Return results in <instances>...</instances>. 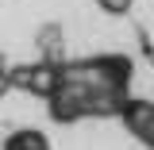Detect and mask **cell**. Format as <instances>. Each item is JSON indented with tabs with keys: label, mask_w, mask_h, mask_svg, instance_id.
I'll use <instances>...</instances> for the list:
<instances>
[{
	"label": "cell",
	"mask_w": 154,
	"mask_h": 150,
	"mask_svg": "<svg viewBox=\"0 0 154 150\" xmlns=\"http://www.w3.org/2000/svg\"><path fill=\"white\" fill-rule=\"evenodd\" d=\"M4 150H46V142H42V135L38 131H19L8 139V146Z\"/></svg>",
	"instance_id": "1"
},
{
	"label": "cell",
	"mask_w": 154,
	"mask_h": 150,
	"mask_svg": "<svg viewBox=\"0 0 154 150\" xmlns=\"http://www.w3.org/2000/svg\"><path fill=\"white\" fill-rule=\"evenodd\" d=\"M100 4H104V8H112V12H123V8H127V0H100Z\"/></svg>",
	"instance_id": "2"
}]
</instances>
